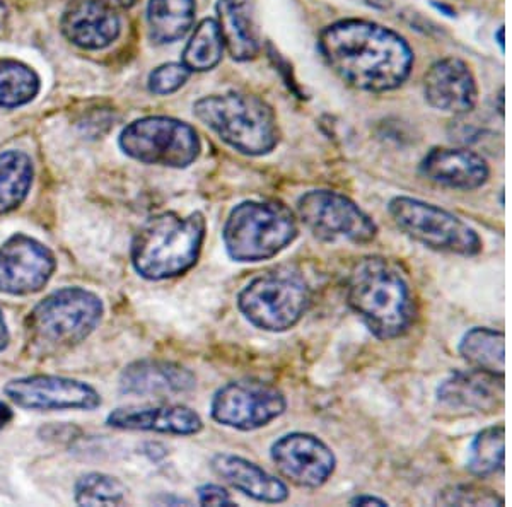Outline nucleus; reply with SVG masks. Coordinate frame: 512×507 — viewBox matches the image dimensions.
Wrapping results in <instances>:
<instances>
[{
    "instance_id": "4",
    "label": "nucleus",
    "mask_w": 512,
    "mask_h": 507,
    "mask_svg": "<svg viewBox=\"0 0 512 507\" xmlns=\"http://www.w3.org/2000/svg\"><path fill=\"white\" fill-rule=\"evenodd\" d=\"M193 113L222 142L245 156H267L279 146L277 117L272 106L258 96L212 94L198 100Z\"/></svg>"
},
{
    "instance_id": "1",
    "label": "nucleus",
    "mask_w": 512,
    "mask_h": 507,
    "mask_svg": "<svg viewBox=\"0 0 512 507\" xmlns=\"http://www.w3.org/2000/svg\"><path fill=\"white\" fill-rule=\"evenodd\" d=\"M318 47L342 81L367 93L400 88L414 69V50L408 41L366 19H342L326 26Z\"/></svg>"
},
{
    "instance_id": "12",
    "label": "nucleus",
    "mask_w": 512,
    "mask_h": 507,
    "mask_svg": "<svg viewBox=\"0 0 512 507\" xmlns=\"http://www.w3.org/2000/svg\"><path fill=\"white\" fill-rule=\"evenodd\" d=\"M270 458L282 477L303 489H320L337 468L333 449L309 432H289L270 448Z\"/></svg>"
},
{
    "instance_id": "36",
    "label": "nucleus",
    "mask_w": 512,
    "mask_h": 507,
    "mask_svg": "<svg viewBox=\"0 0 512 507\" xmlns=\"http://www.w3.org/2000/svg\"><path fill=\"white\" fill-rule=\"evenodd\" d=\"M99 2L111 7L113 11H118V9H128V7L134 6L137 0H99Z\"/></svg>"
},
{
    "instance_id": "3",
    "label": "nucleus",
    "mask_w": 512,
    "mask_h": 507,
    "mask_svg": "<svg viewBox=\"0 0 512 507\" xmlns=\"http://www.w3.org/2000/svg\"><path fill=\"white\" fill-rule=\"evenodd\" d=\"M207 222L202 212L180 216L163 212L149 217L135 233L130 258L147 280L175 279L197 265L204 248Z\"/></svg>"
},
{
    "instance_id": "26",
    "label": "nucleus",
    "mask_w": 512,
    "mask_h": 507,
    "mask_svg": "<svg viewBox=\"0 0 512 507\" xmlns=\"http://www.w3.org/2000/svg\"><path fill=\"white\" fill-rule=\"evenodd\" d=\"M506 465V427H485L470 444L466 470L473 477L489 478L504 470Z\"/></svg>"
},
{
    "instance_id": "5",
    "label": "nucleus",
    "mask_w": 512,
    "mask_h": 507,
    "mask_svg": "<svg viewBox=\"0 0 512 507\" xmlns=\"http://www.w3.org/2000/svg\"><path fill=\"white\" fill-rule=\"evenodd\" d=\"M299 236L297 219L279 200H245L236 205L222 229L227 255L239 263L277 257Z\"/></svg>"
},
{
    "instance_id": "20",
    "label": "nucleus",
    "mask_w": 512,
    "mask_h": 507,
    "mask_svg": "<svg viewBox=\"0 0 512 507\" xmlns=\"http://www.w3.org/2000/svg\"><path fill=\"white\" fill-rule=\"evenodd\" d=\"M65 38L84 50H103L117 40L122 23L117 11L99 0H76L62 16Z\"/></svg>"
},
{
    "instance_id": "30",
    "label": "nucleus",
    "mask_w": 512,
    "mask_h": 507,
    "mask_svg": "<svg viewBox=\"0 0 512 507\" xmlns=\"http://www.w3.org/2000/svg\"><path fill=\"white\" fill-rule=\"evenodd\" d=\"M441 506H499L506 504L504 497L483 485L458 484L446 487L436 497Z\"/></svg>"
},
{
    "instance_id": "37",
    "label": "nucleus",
    "mask_w": 512,
    "mask_h": 507,
    "mask_svg": "<svg viewBox=\"0 0 512 507\" xmlns=\"http://www.w3.org/2000/svg\"><path fill=\"white\" fill-rule=\"evenodd\" d=\"M7 19H9V7L4 0H0V30L6 26Z\"/></svg>"
},
{
    "instance_id": "35",
    "label": "nucleus",
    "mask_w": 512,
    "mask_h": 507,
    "mask_svg": "<svg viewBox=\"0 0 512 507\" xmlns=\"http://www.w3.org/2000/svg\"><path fill=\"white\" fill-rule=\"evenodd\" d=\"M9 328H7L6 318L2 315V311H0V352L6 349L7 345H9Z\"/></svg>"
},
{
    "instance_id": "25",
    "label": "nucleus",
    "mask_w": 512,
    "mask_h": 507,
    "mask_svg": "<svg viewBox=\"0 0 512 507\" xmlns=\"http://www.w3.org/2000/svg\"><path fill=\"white\" fill-rule=\"evenodd\" d=\"M33 176V161L26 152L0 154V216H6L23 204L33 185Z\"/></svg>"
},
{
    "instance_id": "8",
    "label": "nucleus",
    "mask_w": 512,
    "mask_h": 507,
    "mask_svg": "<svg viewBox=\"0 0 512 507\" xmlns=\"http://www.w3.org/2000/svg\"><path fill=\"white\" fill-rule=\"evenodd\" d=\"M388 214L407 238L429 250L468 258L482 253L477 231L439 205L400 195L390 200Z\"/></svg>"
},
{
    "instance_id": "34",
    "label": "nucleus",
    "mask_w": 512,
    "mask_h": 507,
    "mask_svg": "<svg viewBox=\"0 0 512 507\" xmlns=\"http://www.w3.org/2000/svg\"><path fill=\"white\" fill-rule=\"evenodd\" d=\"M12 419H14V414H12L11 407L4 402H0V431L9 426Z\"/></svg>"
},
{
    "instance_id": "16",
    "label": "nucleus",
    "mask_w": 512,
    "mask_h": 507,
    "mask_svg": "<svg viewBox=\"0 0 512 507\" xmlns=\"http://www.w3.org/2000/svg\"><path fill=\"white\" fill-rule=\"evenodd\" d=\"M424 96L434 110L466 115L477 105V79L465 60L446 57L425 72Z\"/></svg>"
},
{
    "instance_id": "11",
    "label": "nucleus",
    "mask_w": 512,
    "mask_h": 507,
    "mask_svg": "<svg viewBox=\"0 0 512 507\" xmlns=\"http://www.w3.org/2000/svg\"><path fill=\"white\" fill-rule=\"evenodd\" d=\"M286 408V395L277 386L260 379H238L216 391L210 415L221 426L248 432L268 426Z\"/></svg>"
},
{
    "instance_id": "18",
    "label": "nucleus",
    "mask_w": 512,
    "mask_h": 507,
    "mask_svg": "<svg viewBox=\"0 0 512 507\" xmlns=\"http://www.w3.org/2000/svg\"><path fill=\"white\" fill-rule=\"evenodd\" d=\"M195 385L197 378L190 369L156 359L132 362L120 374V391L130 397H175L192 391Z\"/></svg>"
},
{
    "instance_id": "32",
    "label": "nucleus",
    "mask_w": 512,
    "mask_h": 507,
    "mask_svg": "<svg viewBox=\"0 0 512 507\" xmlns=\"http://www.w3.org/2000/svg\"><path fill=\"white\" fill-rule=\"evenodd\" d=\"M198 502L202 506H236L224 487L216 484H205L197 489Z\"/></svg>"
},
{
    "instance_id": "38",
    "label": "nucleus",
    "mask_w": 512,
    "mask_h": 507,
    "mask_svg": "<svg viewBox=\"0 0 512 507\" xmlns=\"http://www.w3.org/2000/svg\"><path fill=\"white\" fill-rule=\"evenodd\" d=\"M504 33H506L504 26H501V28L497 30V33H495V38H497V43H499V47H501L502 52L506 50V45H504Z\"/></svg>"
},
{
    "instance_id": "15",
    "label": "nucleus",
    "mask_w": 512,
    "mask_h": 507,
    "mask_svg": "<svg viewBox=\"0 0 512 507\" xmlns=\"http://www.w3.org/2000/svg\"><path fill=\"white\" fill-rule=\"evenodd\" d=\"M506 400V376L478 369L454 371L436 391L439 407L456 415L494 414Z\"/></svg>"
},
{
    "instance_id": "19",
    "label": "nucleus",
    "mask_w": 512,
    "mask_h": 507,
    "mask_svg": "<svg viewBox=\"0 0 512 507\" xmlns=\"http://www.w3.org/2000/svg\"><path fill=\"white\" fill-rule=\"evenodd\" d=\"M106 424L123 431L159 432L171 436H193L204 429L202 417L187 405H149L113 410Z\"/></svg>"
},
{
    "instance_id": "9",
    "label": "nucleus",
    "mask_w": 512,
    "mask_h": 507,
    "mask_svg": "<svg viewBox=\"0 0 512 507\" xmlns=\"http://www.w3.org/2000/svg\"><path fill=\"white\" fill-rule=\"evenodd\" d=\"M120 147L139 163L175 169L188 168L202 151L197 130L171 117L135 120L120 134Z\"/></svg>"
},
{
    "instance_id": "7",
    "label": "nucleus",
    "mask_w": 512,
    "mask_h": 507,
    "mask_svg": "<svg viewBox=\"0 0 512 507\" xmlns=\"http://www.w3.org/2000/svg\"><path fill=\"white\" fill-rule=\"evenodd\" d=\"M313 292L299 270L279 267L256 275L239 291V313L263 332L282 333L296 327L311 306Z\"/></svg>"
},
{
    "instance_id": "28",
    "label": "nucleus",
    "mask_w": 512,
    "mask_h": 507,
    "mask_svg": "<svg viewBox=\"0 0 512 507\" xmlns=\"http://www.w3.org/2000/svg\"><path fill=\"white\" fill-rule=\"evenodd\" d=\"M40 93V77L30 65L0 60V108L28 105Z\"/></svg>"
},
{
    "instance_id": "2",
    "label": "nucleus",
    "mask_w": 512,
    "mask_h": 507,
    "mask_svg": "<svg viewBox=\"0 0 512 507\" xmlns=\"http://www.w3.org/2000/svg\"><path fill=\"white\" fill-rule=\"evenodd\" d=\"M347 304L379 340L403 337L417 316L407 275L390 258L379 255L361 258L350 270Z\"/></svg>"
},
{
    "instance_id": "24",
    "label": "nucleus",
    "mask_w": 512,
    "mask_h": 507,
    "mask_svg": "<svg viewBox=\"0 0 512 507\" xmlns=\"http://www.w3.org/2000/svg\"><path fill=\"white\" fill-rule=\"evenodd\" d=\"M195 0H149V35L159 45L175 43L187 36L195 21Z\"/></svg>"
},
{
    "instance_id": "22",
    "label": "nucleus",
    "mask_w": 512,
    "mask_h": 507,
    "mask_svg": "<svg viewBox=\"0 0 512 507\" xmlns=\"http://www.w3.org/2000/svg\"><path fill=\"white\" fill-rule=\"evenodd\" d=\"M217 26L224 48L238 62H248L262 52V35L256 18V0H219Z\"/></svg>"
},
{
    "instance_id": "13",
    "label": "nucleus",
    "mask_w": 512,
    "mask_h": 507,
    "mask_svg": "<svg viewBox=\"0 0 512 507\" xmlns=\"http://www.w3.org/2000/svg\"><path fill=\"white\" fill-rule=\"evenodd\" d=\"M4 393L14 405L38 412L96 410L101 405L98 391L88 383L48 374L11 379Z\"/></svg>"
},
{
    "instance_id": "33",
    "label": "nucleus",
    "mask_w": 512,
    "mask_h": 507,
    "mask_svg": "<svg viewBox=\"0 0 512 507\" xmlns=\"http://www.w3.org/2000/svg\"><path fill=\"white\" fill-rule=\"evenodd\" d=\"M349 504L350 506H388V502L381 499V497L367 496V494L352 497Z\"/></svg>"
},
{
    "instance_id": "21",
    "label": "nucleus",
    "mask_w": 512,
    "mask_h": 507,
    "mask_svg": "<svg viewBox=\"0 0 512 507\" xmlns=\"http://www.w3.org/2000/svg\"><path fill=\"white\" fill-rule=\"evenodd\" d=\"M210 468L222 482L253 501L280 504L289 499V487L280 478L243 456L219 453L210 460Z\"/></svg>"
},
{
    "instance_id": "23",
    "label": "nucleus",
    "mask_w": 512,
    "mask_h": 507,
    "mask_svg": "<svg viewBox=\"0 0 512 507\" xmlns=\"http://www.w3.org/2000/svg\"><path fill=\"white\" fill-rule=\"evenodd\" d=\"M461 359L470 368L506 376V333L489 327H473L458 345Z\"/></svg>"
},
{
    "instance_id": "6",
    "label": "nucleus",
    "mask_w": 512,
    "mask_h": 507,
    "mask_svg": "<svg viewBox=\"0 0 512 507\" xmlns=\"http://www.w3.org/2000/svg\"><path fill=\"white\" fill-rule=\"evenodd\" d=\"M105 308L101 299L82 287H65L36 304L26 320L30 344L55 354L84 342L96 330Z\"/></svg>"
},
{
    "instance_id": "31",
    "label": "nucleus",
    "mask_w": 512,
    "mask_h": 507,
    "mask_svg": "<svg viewBox=\"0 0 512 507\" xmlns=\"http://www.w3.org/2000/svg\"><path fill=\"white\" fill-rule=\"evenodd\" d=\"M192 72L181 64H164L149 76V91L158 96H169L187 84Z\"/></svg>"
},
{
    "instance_id": "29",
    "label": "nucleus",
    "mask_w": 512,
    "mask_h": 507,
    "mask_svg": "<svg viewBox=\"0 0 512 507\" xmlns=\"http://www.w3.org/2000/svg\"><path fill=\"white\" fill-rule=\"evenodd\" d=\"M127 497V487L106 473H86L76 484V504L79 506H117Z\"/></svg>"
},
{
    "instance_id": "17",
    "label": "nucleus",
    "mask_w": 512,
    "mask_h": 507,
    "mask_svg": "<svg viewBox=\"0 0 512 507\" xmlns=\"http://www.w3.org/2000/svg\"><path fill=\"white\" fill-rule=\"evenodd\" d=\"M420 175L437 187L472 192L489 181L490 168L480 154L470 149L434 147L422 159Z\"/></svg>"
},
{
    "instance_id": "10",
    "label": "nucleus",
    "mask_w": 512,
    "mask_h": 507,
    "mask_svg": "<svg viewBox=\"0 0 512 507\" xmlns=\"http://www.w3.org/2000/svg\"><path fill=\"white\" fill-rule=\"evenodd\" d=\"M304 228L323 243L369 245L378 236V224L354 200L335 190H309L296 204Z\"/></svg>"
},
{
    "instance_id": "27",
    "label": "nucleus",
    "mask_w": 512,
    "mask_h": 507,
    "mask_svg": "<svg viewBox=\"0 0 512 507\" xmlns=\"http://www.w3.org/2000/svg\"><path fill=\"white\" fill-rule=\"evenodd\" d=\"M224 50L226 48L216 19H204L193 30L192 38L183 50L181 64L190 72H207L219 65Z\"/></svg>"
},
{
    "instance_id": "14",
    "label": "nucleus",
    "mask_w": 512,
    "mask_h": 507,
    "mask_svg": "<svg viewBox=\"0 0 512 507\" xmlns=\"http://www.w3.org/2000/svg\"><path fill=\"white\" fill-rule=\"evenodd\" d=\"M57 260L38 239L18 233L0 245V292L9 296H30L40 292L52 279Z\"/></svg>"
}]
</instances>
